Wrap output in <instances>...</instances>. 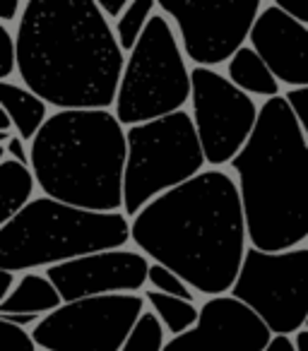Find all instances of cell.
I'll return each mask as SVG.
<instances>
[{
    "label": "cell",
    "instance_id": "cell-1",
    "mask_svg": "<svg viewBox=\"0 0 308 351\" xmlns=\"http://www.w3.org/2000/svg\"><path fill=\"white\" fill-rule=\"evenodd\" d=\"M126 56L94 0H29L17 27V73L58 111H108Z\"/></svg>",
    "mask_w": 308,
    "mask_h": 351
},
{
    "label": "cell",
    "instance_id": "cell-2",
    "mask_svg": "<svg viewBox=\"0 0 308 351\" xmlns=\"http://www.w3.org/2000/svg\"><path fill=\"white\" fill-rule=\"evenodd\" d=\"M130 236L191 289L222 296L234 289L246 258L248 229L239 183L220 169L202 171L152 200L132 219Z\"/></svg>",
    "mask_w": 308,
    "mask_h": 351
},
{
    "label": "cell",
    "instance_id": "cell-3",
    "mask_svg": "<svg viewBox=\"0 0 308 351\" xmlns=\"http://www.w3.org/2000/svg\"><path fill=\"white\" fill-rule=\"evenodd\" d=\"M231 166L253 248L284 253L308 239V140L287 99L260 106L258 125Z\"/></svg>",
    "mask_w": 308,
    "mask_h": 351
},
{
    "label": "cell",
    "instance_id": "cell-4",
    "mask_svg": "<svg viewBox=\"0 0 308 351\" xmlns=\"http://www.w3.org/2000/svg\"><path fill=\"white\" fill-rule=\"evenodd\" d=\"M32 171L46 197L89 212H118L128 132L111 111H56L32 142Z\"/></svg>",
    "mask_w": 308,
    "mask_h": 351
},
{
    "label": "cell",
    "instance_id": "cell-5",
    "mask_svg": "<svg viewBox=\"0 0 308 351\" xmlns=\"http://www.w3.org/2000/svg\"><path fill=\"white\" fill-rule=\"evenodd\" d=\"M130 239V224L123 212H89L36 197L15 219L0 226V269L54 267L116 250Z\"/></svg>",
    "mask_w": 308,
    "mask_h": 351
},
{
    "label": "cell",
    "instance_id": "cell-6",
    "mask_svg": "<svg viewBox=\"0 0 308 351\" xmlns=\"http://www.w3.org/2000/svg\"><path fill=\"white\" fill-rule=\"evenodd\" d=\"M207 164L193 116L176 111L128 130L123 212L135 219L152 200L183 186Z\"/></svg>",
    "mask_w": 308,
    "mask_h": 351
},
{
    "label": "cell",
    "instance_id": "cell-7",
    "mask_svg": "<svg viewBox=\"0 0 308 351\" xmlns=\"http://www.w3.org/2000/svg\"><path fill=\"white\" fill-rule=\"evenodd\" d=\"M193 82L174 29L164 15H154L126 60L116 97V118L135 128L183 111Z\"/></svg>",
    "mask_w": 308,
    "mask_h": 351
},
{
    "label": "cell",
    "instance_id": "cell-8",
    "mask_svg": "<svg viewBox=\"0 0 308 351\" xmlns=\"http://www.w3.org/2000/svg\"><path fill=\"white\" fill-rule=\"evenodd\" d=\"M231 296L246 303L274 337L298 335L308 325V248L246 250Z\"/></svg>",
    "mask_w": 308,
    "mask_h": 351
},
{
    "label": "cell",
    "instance_id": "cell-9",
    "mask_svg": "<svg viewBox=\"0 0 308 351\" xmlns=\"http://www.w3.org/2000/svg\"><path fill=\"white\" fill-rule=\"evenodd\" d=\"M145 313L137 293H111L63 303L32 330L46 351H121Z\"/></svg>",
    "mask_w": 308,
    "mask_h": 351
},
{
    "label": "cell",
    "instance_id": "cell-10",
    "mask_svg": "<svg viewBox=\"0 0 308 351\" xmlns=\"http://www.w3.org/2000/svg\"><path fill=\"white\" fill-rule=\"evenodd\" d=\"M193 123L207 164L234 161L258 125L260 108L229 77L212 68H193Z\"/></svg>",
    "mask_w": 308,
    "mask_h": 351
},
{
    "label": "cell",
    "instance_id": "cell-11",
    "mask_svg": "<svg viewBox=\"0 0 308 351\" xmlns=\"http://www.w3.org/2000/svg\"><path fill=\"white\" fill-rule=\"evenodd\" d=\"M164 15L178 27L183 51L198 68H212L234 58L250 36L263 12L260 0H222V3H178L159 0Z\"/></svg>",
    "mask_w": 308,
    "mask_h": 351
},
{
    "label": "cell",
    "instance_id": "cell-12",
    "mask_svg": "<svg viewBox=\"0 0 308 351\" xmlns=\"http://www.w3.org/2000/svg\"><path fill=\"white\" fill-rule=\"evenodd\" d=\"M150 260L135 250H106L46 269L63 303L111 293H135L150 282Z\"/></svg>",
    "mask_w": 308,
    "mask_h": 351
},
{
    "label": "cell",
    "instance_id": "cell-13",
    "mask_svg": "<svg viewBox=\"0 0 308 351\" xmlns=\"http://www.w3.org/2000/svg\"><path fill=\"white\" fill-rule=\"evenodd\" d=\"M270 327L234 296H215L200 308V320L186 335L171 337L164 351H268Z\"/></svg>",
    "mask_w": 308,
    "mask_h": 351
},
{
    "label": "cell",
    "instance_id": "cell-14",
    "mask_svg": "<svg viewBox=\"0 0 308 351\" xmlns=\"http://www.w3.org/2000/svg\"><path fill=\"white\" fill-rule=\"evenodd\" d=\"M250 49L265 60L277 82L292 89L308 87V27L277 5L263 8L250 32Z\"/></svg>",
    "mask_w": 308,
    "mask_h": 351
},
{
    "label": "cell",
    "instance_id": "cell-15",
    "mask_svg": "<svg viewBox=\"0 0 308 351\" xmlns=\"http://www.w3.org/2000/svg\"><path fill=\"white\" fill-rule=\"evenodd\" d=\"M63 306V296L49 277L27 272L15 287V291L0 303V315H39L54 313Z\"/></svg>",
    "mask_w": 308,
    "mask_h": 351
},
{
    "label": "cell",
    "instance_id": "cell-16",
    "mask_svg": "<svg viewBox=\"0 0 308 351\" xmlns=\"http://www.w3.org/2000/svg\"><path fill=\"white\" fill-rule=\"evenodd\" d=\"M0 104H3V111H8V116L12 118L17 132H20L22 140H32L39 135V130L49 121V113H46V101L39 99L34 92H29L27 87L20 84L0 82Z\"/></svg>",
    "mask_w": 308,
    "mask_h": 351
},
{
    "label": "cell",
    "instance_id": "cell-17",
    "mask_svg": "<svg viewBox=\"0 0 308 351\" xmlns=\"http://www.w3.org/2000/svg\"><path fill=\"white\" fill-rule=\"evenodd\" d=\"M229 80L234 87L255 97H279V82L265 60L255 53L250 46H244L234 58L229 60Z\"/></svg>",
    "mask_w": 308,
    "mask_h": 351
},
{
    "label": "cell",
    "instance_id": "cell-18",
    "mask_svg": "<svg viewBox=\"0 0 308 351\" xmlns=\"http://www.w3.org/2000/svg\"><path fill=\"white\" fill-rule=\"evenodd\" d=\"M0 178H3V212H0V221L8 224L32 202L36 176L32 171V166H25L15 159H3L0 161Z\"/></svg>",
    "mask_w": 308,
    "mask_h": 351
},
{
    "label": "cell",
    "instance_id": "cell-19",
    "mask_svg": "<svg viewBox=\"0 0 308 351\" xmlns=\"http://www.w3.org/2000/svg\"><path fill=\"white\" fill-rule=\"evenodd\" d=\"M145 298L152 303L154 315L162 320V325L167 327L174 337L186 335V332L193 330V327L198 325V320H200V311L193 306V301H183V298L169 296V293L154 291V289H150Z\"/></svg>",
    "mask_w": 308,
    "mask_h": 351
},
{
    "label": "cell",
    "instance_id": "cell-20",
    "mask_svg": "<svg viewBox=\"0 0 308 351\" xmlns=\"http://www.w3.org/2000/svg\"><path fill=\"white\" fill-rule=\"evenodd\" d=\"M154 17V0H130L128 10L116 22V36L123 51H130L137 46L140 36L145 34L147 25Z\"/></svg>",
    "mask_w": 308,
    "mask_h": 351
},
{
    "label": "cell",
    "instance_id": "cell-21",
    "mask_svg": "<svg viewBox=\"0 0 308 351\" xmlns=\"http://www.w3.org/2000/svg\"><path fill=\"white\" fill-rule=\"evenodd\" d=\"M164 330L167 327L154 315V311H145L121 351H164V346H167Z\"/></svg>",
    "mask_w": 308,
    "mask_h": 351
},
{
    "label": "cell",
    "instance_id": "cell-22",
    "mask_svg": "<svg viewBox=\"0 0 308 351\" xmlns=\"http://www.w3.org/2000/svg\"><path fill=\"white\" fill-rule=\"evenodd\" d=\"M150 284L157 289V291L169 293V296L183 298V301H193V289L188 287L176 272H171V269L164 267V265H159V263H154L150 267Z\"/></svg>",
    "mask_w": 308,
    "mask_h": 351
},
{
    "label": "cell",
    "instance_id": "cell-23",
    "mask_svg": "<svg viewBox=\"0 0 308 351\" xmlns=\"http://www.w3.org/2000/svg\"><path fill=\"white\" fill-rule=\"evenodd\" d=\"M0 351H36V341L27 330L0 320Z\"/></svg>",
    "mask_w": 308,
    "mask_h": 351
},
{
    "label": "cell",
    "instance_id": "cell-24",
    "mask_svg": "<svg viewBox=\"0 0 308 351\" xmlns=\"http://www.w3.org/2000/svg\"><path fill=\"white\" fill-rule=\"evenodd\" d=\"M17 70V39L8 32L5 25H0V82H8Z\"/></svg>",
    "mask_w": 308,
    "mask_h": 351
},
{
    "label": "cell",
    "instance_id": "cell-25",
    "mask_svg": "<svg viewBox=\"0 0 308 351\" xmlns=\"http://www.w3.org/2000/svg\"><path fill=\"white\" fill-rule=\"evenodd\" d=\"M284 99H287V104L292 106L294 116H296L298 125H301L303 135H306V140H308V87L289 89Z\"/></svg>",
    "mask_w": 308,
    "mask_h": 351
},
{
    "label": "cell",
    "instance_id": "cell-26",
    "mask_svg": "<svg viewBox=\"0 0 308 351\" xmlns=\"http://www.w3.org/2000/svg\"><path fill=\"white\" fill-rule=\"evenodd\" d=\"M274 5L282 12H287L292 20L301 22V25H308V0H277Z\"/></svg>",
    "mask_w": 308,
    "mask_h": 351
},
{
    "label": "cell",
    "instance_id": "cell-27",
    "mask_svg": "<svg viewBox=\"0 0 308 351\" xmlns=\"http://www.w3.org/2000/svg\"><path fill=\"white\" fill-rule=\"evenodd\" d=\"M99 10L106 15V20H121L123 12L128 10V5H130V0H97Z\"/></svg>",
    "mask_w": 308,
    "mask_h": 351
},
{
    "label": "cell",
    "instance_id": "cell-28",
    "mask_svg": "<svg viewBox=\"0 0 308 351\" xmlns=\"http://www.w3.org/2000/svg\"><path fill=\"white\" fill-rule=\"evenodd\" d=\"M5 154H10V159L20 161V164H25V166H27V161H32V156L25 152V145H22V137L20 135L12 137V140L8 142V145H5Z\"/></svg>",
    "mask_w": 308,
    "mask_h": 351
},
{
    "label": "cell",
    "instance_id": "cell-29",
    "mask_svg": "<svg viewBox=\"0 0 308 351\" xmlns=\"http://www.w3.org/2000/svg\"><path fill=\"white\" fill-rule=\"evenodd\" d=\"M17 279H15V272H8V269H0V303L5 301L17 287Z\"/></svg>",
    "mask_w": 308,
    "mask_h": 351
},
{
    "label": "cell",
    "instance_id": "cell-30",
    "mask_svg": "<svg viewBox=\"0 0 308 351\" xmlns=\"http://www.w3.org/2000/svg\"><path fill=\"white\" fill-rule=\"evenodd\" d=\"M0 320H8V322H12V325H17V327H36L39 325V315H0Z\"/></svg>",
    "mask_w": 308,
    "mask_h": 351
},
{
    "label": "cell",
    "instance_id": "cell-31",
    "mask_svg": "<svg viewBox=\"0 0 308 351\" xmlns=\"http://www.w3.org/2000/svg\"><path fill=\"white\" fill-rule=\"evenodd\" d=\"M22 12H25V5H20V0H12V3H8V5L3 8V12H0V20L12 22V20H17V17H22Z\"/></svg>",
    "mask_w": 308,
    "mask_h": 351
},
{
    "label": "cell",
    "instance_id": "cell-32",
    "mask_svg": "<svg viewBox=\"0 0 308 351\" xmlns=\"http://www.w3.org/2000/svg\"><path fill=\"white\" fill-rule=\"evenodd\" d=\"M268 351H296V344L289 337H274L272 344L268 346Z\"/></svg>",
    "mask_w": 308,
    "mask_h": 351
},
{
    "label": "cell",
    "instance_id": "cell-33",
    "mask_svg": "<svg viewBox=\"0 0 308 351\" xmlns=\"http://www.w3.org/2000/svg\"><path fill=\"white\" fill-rule=\"evenodd\" d=\"M294 344H296V351H308V330L298 332L296 339H294Z\"/></svg>",
    "mask_w": 308,
    "mask_h": 351
},
{
    "label": "cell",
    "instance_id": "cell-34",
    "mask_svg": "<svg viewBox=\"0 0 308 351\" xmlns=\"http://www.w3.org/2000/svg\"><path fill=\"white\" fill-rule=\"evenodd\" d=\"M10 128H15V123L8 116V111H3L0 113V132H10Z\"/></svg>",
    "mask_w": 308,
    "mask_h": 351
}]
</instances>
